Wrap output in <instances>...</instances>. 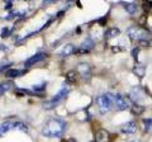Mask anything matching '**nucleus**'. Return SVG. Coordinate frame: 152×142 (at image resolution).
I'll use <instances>...</instances> for the list:
<instances>
[{"label": "nucleus", "mask_w": 152, "mask_h": 142, "mask_svg": "<svg viewBox=\"0 0 152 142\" xmlns=\"http://www.w3.org/2000/svg\"><path fill=\"white\" fill-rule=\"evenodd\" d=\"M9 34H10V29H9V28H3V31H1V38H5V37H8Z\"/></svg>", "instance_id": "nucleus-23"}, {"label": "nucleus", "mask_w": 152, "mask_h": 142, "mask_svg": "<svg viewBox=\"0 0 152 142\" xmlns=\"http://www.w3.org/2000/svg\"><path fill=\"white\" fill-rule=\"evenodd\" d=\"M12 89V83L10 81H4L0 83V94H4Z\"/></svg>", "instance_id": "nucleus-18"}, {"label": "nucleus", "mask_w": 152, "mask_h": 142, "mask_svg": "<svg viewBox=\"0 0 152 142\" xmlns=\"http://www.w3.org/2000/svg\"><path fill=\"white\" fill-rule=\"evenodd\" d=\"M131 98L136 102V104H140V102L143 99V94H142L140 88H133L131 91Z\"/></svg>", "instance_id": "nucleus-10"}, {"label": "nucleus", "mask_w": 152, "mask_h": 142, "mask_svg": "<svg viewBox=\"0 0 152 142\" xmlns=\"http://www.w3.org/2000/svg\"><path fill=\"white\" fill-rule=\"evenodd\" d=\"M27 72V70H8L7 71V76L8 78H18L22 76Z\"/></svg>", "instance_id": "nucleus-12"}, {"label": "nucleus", "mask_w": 152, "mask_h": 142, "mask_svg": "<svg viewBox=\"0 0 152 142\" xmlns=\"http://www.w3.org/2000/svg\"><path fill=\"white\" fill-rule=\"evenodd\" d=\"M128 142H140V141H137V140H133V141H128Z\"/></svg>", "instance_id": "nucleus-26"}, {"label": "nucleus", "mask_w": 152, "mask_h": 142, "mask_svg": "<svg viewBox=\"0 0 152 142\" xmlns=\"http://www.w3.org/2000/svg\"><path fill=\"white\" fill-rule=\"evenodd\" d=\"M0 136H1V133H0Z\"/></svg>", "instance_id": "nucleus-27"}, {"label": "nucleus", "mask_w": 152, "mask_h": 142, "mask_svg": "<svg viewBox=\"0 0 152 142\" xmlns=\"http://www.w3.org/2000/svg\"><path fill=\"white\" fill-rule=\"evenodd\" d=\"M67 94H69V88H66L64 85L62 89H61V90L57 93L56 95H53L48 102H46L43 104V108H45V109H53L55 107H57L66 97H67Z\"/></svg>", "instance_id": "nucleus-3"}, {"label": "nucleus", "mask_w": 152, "mask_h": 142, "mask_svg": "<svg viewBox=\"0 0 152 142\" xmlns=\"http://www.w3.org/2000/svg\"><path fill=\"white\" fill-rule=\"evenodd\" d=\"M77 72L81 75L84 80H89L91 76V70H90V66L86 62H81L77 65Z\"/></svg>", "instance_id": "nucleus-6"}, {"label": "nucleus", "mask_w": 152, "mask_h": 142, "mask_svg": "<svg viewBox=\"0 0 152 142\" xmlns=\"http://www.w3.org/2000/svg\"><path fill=\"white\" fill-rule=\"evenodd\" d=\"M93 47H94V41L91 38H86L81 43V46L79 47V52H80V53H88V52L91 50Z\"/></svg>", "instance_id": "nucleus-8"}, {"label": "nucleus", "mask_w": 152, "mask_h": 142, "mask_svg": "<svg viewBox=\"0 0 152 142\" xmlns=\"http://www.w3.org/2000/svg\"><path fill=\"white\" fill-rule=\"evenodd\" d=\"M138 52H140V48H133V51H132V55L136 60H137V56H138Z\"/></svg>", "instance_id": "nucleus-24"}, {"label": "nucleus", "mask_w": 152, "mask_h": 142, "mask_svg": "<svg viewBox=\"0 0 152 142\" xmlns=\"http://www.w3.org/2000/svg\"><path fill=\"white\" fill-rule=\"evenodd\" d=\"M14 130H19V131H23V132H28V127L22 122H15L14 124Z\"/></svg>", "instance_id": "nucleus-19"}, {"label": "nucleus", "mask_w": 152, "mask_h": 142, "mask_svg": "<svg viewBox=\"0 0 152 142\" xmlns=\"http://www.w3.org/2000/svg\"><path fill=\"white\" fill-rule=\"evenodd\" d=\"M76 79H77V72L74 70L69 71L67 74H66V80H67V83H76Z\"/></svg>", "instance_id": "nucleus-17"}, {"label": "nucleus", "mask_w": 152, "mask_h": 142, "mask_svg": "<svg viewBox=\"0 0 152 142\" xmlns=\"http://www.w3.org/2000/svg\"><path fill=\"white\" fill-rule=\"evenodd\" d=\"M66 130V122L61 118H50L45 123L43 128H42V135L50 138H56L61 137L65 133Z\"/></svg>", "instance_id": "nucleus-1"}, {"label": "nucleus", "mask_w": 152, "mask_h": 142, "mask_svg": "<svg viewBox=\"0 0 152 142\" xmlns=\"http://www.w3.org/2000/svg\"><path fill=\"white\" fill-rule=\"evenodd\" d=\"M95 103H96L100 114H107V113L112 109L113 98H112V95H109V94H102V95H99L95 99Z\"/></svg>", "instance_id": "nucleus-2"}, {"label": "nucleus", "mask_w": 152, "mask_h": 142, "mask_svg": "<svg viewBox=\"0 0 152 142\" xmlns=\"http://www.w3.org/2000/svg\"><path fill=\"white\" fill-rule=\"evenodd\" d=\"M133 72H134L138 78H143L145 76V72H146V67L142 65H137L134 69H133Z\"/></svg>", "instance_id": "nucleus-16"}, {"label": "nucleus", "mask_w": 152, "mask_h": 142, "mask_svg": "<svg viewBox=\"0 0 152 142\" xmlns=\"http://www.w3.org/2000/svg\"><path fill=\"white\" fill-rule=\"evenodd\" d=\"M108 141V132L107 131H99L96 133V142H107Z\"/></svg>", "instance_id": "nucleus-15"}, {"label": "nucleus", "mask_w": 152, "mask_h": 142, "mask_svg": "<svg viewBox=\"0 0 152 142\" xmlns=\"http://www.w3.org/2000/svg\"><path fill=\"white\" fill-rule=\"evenodd\" d=\"M143 111H145V108L141 107L140 104H136V103H134V105L132 107V113H133V114H141V113L143 112Z\"/></svg>", "instance_id": "nucleus-20"}, {"label": "nucleus", "mask_w": 152, "mask_h": 142, "mask_svg": "<svg viewBox=\"0 0 152 142\" xmlns=\"http://www.w3.org/2000/svg\"><path fill=\"white\" fill-rule=\"evenodd\" d=\"M128 36H129V38L133 41L142 42V41H146V38L148 37V32L138 26H132L128 28Z\"/></svg>", "instance_id": "nucleus-4"}, {"label": "nucleus", "mask_w": 152, "mask_h": 142, "mask_svg": "<svg viewBox=\"0 0 152 142\" xmlns=\"http://www.w3.org/2000/svg\"><path fill=\"white\" fill-rule=\"evenodd\" d=\"M46 86H47V83L42 81L41 84L34 85V86H33V90H36V91H43L45 89H46Z\"/></svg>", "instance_id": "nucleus-21"}, {"label": "nucleus", "mask_w": 152, "mask_h": 142, "mask_svg": "<svg viewBox=\"0 0 152 142\" xmlns=\"http://www.w3.org/2000/svg\"><path fill=\"white\" fill-rule=\"evenodd\" d=\"M123 5H124V9L127 10L128 14H136L137 9H138L136 3H124Z\"/></svg>", "instance_id": "nucleus-13"}, {"label": "nucleus", "mask_w": 152, "mask_h": 142, "mask_svg": "<svg viewBox=\"0 0 152 142\" xmlns=\"http://www.w3.org/2000/svg\"><path fill=\"white\" fill-rule=\"evenodd\" d=\"M46 59V53H42V52H38V53H36L34 56H32V57L28 59L26 62H24V66L26 67H29V66L34 65V64H38L41 62V61H43Z\"/></svg>", "instance_id": "nucleus-7"}, {"label": "nucleus", "mask_w": 152, "mask_h": 142, "mask_svg": "<svg viewBox=\"0 0 152 142\" xmlns=\"http://www.w3.org/2000/svg\"><path fill=\"white\" fill-rule=\"evenodd\" d=\"M121 34V31L118 28H110L105 32V38H113V37H117Z\"/></svg>", "instance_id": "nucleus-14"}, {"label": "nucleus", "mask_w": 152, "mask_h": 142, "mask_svg": "<svg viewBox=\"0 0 152 142\" xmlns=\"http://www.w3.org/2000/svg\"><path fill=\"white\" fill-rule=\"evenodd\" d=\"M113 103L115 104L117 111H126L129 108V100L122 94H114L113 95Z\"/></svg>", "instance_id": "nucleus-5"}, {"label": "nucleus", "mask_w": 152, "mask_h": 142, "mask_svg": "<svg viewBox=\"0 0 152 142\" xmlns=\"http://www.w3.org/2000/svg\"><path fill=\"white\" fill-rule=\"evenodd\" d=\"M137 131V124L134 122H128L122 126V132L124 135H133Z\"/></svg>", "instance_id": "nucleus-9"}, {"label": "nucleus", "mask_w": 152, "mask_h": 142, "mask_svg": "<svg viewBox=\"0 0 152 142\" xmlns=\"http://www.w3.org/2000/svg\"><path fill=\"white\" fill-rule=\"evenodd\" d=\"M75 51H76V47L74 45H71V43H67V45H65L62 48H61L60 53L62 55V56H69L71 53H74Z\"/></svg>", "instance_id": "nucleus-11"}, {"label": "nucleus", "mask_w": 152, "mask_h": 142, "mask_svg": "<svg viewBox=\"0 0 152 142\" xmlns=\"http://www.w3.org/2000/svg\"><path fill=\"white\" fill-rule=\"evenodd\" d=\"M12 65V62H8L7 65H3L1 66V67H0V72H1V71H4V70H7L8 67H9V66H10Z\"/></svg>", "instance_id": "nucleus-25"}, {"label": "nucleus", "mask_w": 152, "mask_h": 142, "mask_svg": "<svg viewBox=\"0 0 152 142\" xmlns=\"http://www.w3.org/2000/svg\"><path fill=\"white\" fill-rule=\"evenodd\" d=\"M143 126H145V132H148L152 127V119L151 118H146L143 119Z\"/></svg>", "instance_id": "nucleus-22"}]
</instances>
